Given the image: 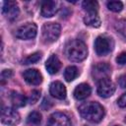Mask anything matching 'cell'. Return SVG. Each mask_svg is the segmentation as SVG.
Returning a JSON list of instances; mask_svg holds the SVG:
<instances>
[{
	"instance_id": "26",
	"label": "cell",
	"mask_w": 126,
	"mask_h": 126,
	"mask_svg": "<svg viewBox=\"0 0 126 126\" xmlns=\"http://www.w3.org/2000/svg\"><path fill=\"white\" fill-rule=\"evenodd\" d=\"M12 76V70H3L2 73H1V79H2V82H4L5 80H8L10 77Z\"/></svg>"
},
{
	"instance_id": "31",
	"label": "cell",
	"mask_w": 126,
	"mask_h": 126,
	"mask_svg": "<svg viewBox=\"0 0 126 126\" xmlns=\"http://www.w3.org/2000/svg\"><path fill=\"white\" fill-rule=\"evenodd\" d=\"M125 122H126V118H125Z\"/></svg>"
},
{
	"instance_id": "20",
	"label": "cell",
	"mask_w": 126,
	"mask_h": 126,
	"mask_svg": "<svg viewBox=\"0 0 126 126\" xmlns=\"http://www.w3.org/2000/svg\"><path fill=\"white\" fill-rule=\"evenodd\" d=\"M83 8L88 13H96L98 9V4L94 0H87L83 2Z\"/></svg>"
},
{
	"instance_id": "14",
	"label": "cell",
	"mask_w": 126,
	"mask_h": 126,
	"mask_svg": "<svg viewBox=\"0 0 126 126\" xmlns=\"http://www.w3.org/2000/svg\"><path fill=\"white\" fill-rule=\"evenodd\" d=\"M57 3L55 1H44L41 5V15L45 18H50L57 12Z\"/></svg>"
},
{
	"instance_id": "28",
	"label": "cell",
	"mask_w": 126,
	"mask_h": 126,
	"mask_svg": "<svg viewBox=\"0 0 126 126\" xmlns=\"http://www.w3.org/2000/svg\"><path fill=\"white\" fill-rule=\"evenodd\" d=\"M51 105H52V102H51L48 98H44L43 101H42V103H41V107H42L43 109H46V110H47L48 108H50Z\"/></svg>"
},
{
	"instance_id": "17",
	"label": "cell",
	"mask_w": 126,
	"mask_h": 126,
	"mask_svg": "<svg viewBox=\"0 0 126 126\" xmlns=\"http://www.w3.org/2000/svg\"><path fill=\"white\" fill-rule=\"evenodd\" d=\"M10 99H11V102L13 103V105L15 107H23V106H25L26 102L28 100L24 94H22L20 93H17V92H12L11 93Z\"/></svg>"
},
{
	"instance_id": "25",
	"label": "cell",
	"mask_w": 126,
	"mask_h": 126,
	"mask_svg": "<svg viewBox=\"0 0 126 126\" xmlns=\"http://www.w3.org/2000/svg\"><path fill=\"white\" fill-rule=\"evenodd\" d=\"M116 62H117L118 64H120V65H125V64H126V51L121 52V53L117 56Z\"/></svg>"
},
{
	"instance_id": "2",
	"label": "cell",
	"mask_w": 126,
	"mask_h": 126,
	"mask_svg": "<svg viewBox=\"0 0 126 126\" xmlns=\"http://www.w3.org/2000/svg\"><path fill=\"white\" fill-rule=\"evenodd\" d=\"M64 53L69 60L74 62H80L86 59L88 55V49L86 44L82 40L71 39L66 43Z\"/></svg>"
},
{
	"instance_id": "11",
	"label": "cell",
	"mask_w": 126,
	"mask_h": 126,
	"mask_svg": "<svg viewBox=\"0 0 126 126\" xmlns=\"http://www.w3.org/2000/svg\"><path fill=\"white\" fill-rule=\"evenodd\" d=\"M25 81L30 85H39L42 82V75L36 69H28L23 73Z\"/></svg>"
},
{
	"instance_id": "24",
	"label": "cell",
	"mask_w": 126,
	"mask_h": 126,
	"mask_svg": "<svg viewBox=\"0 0 126 126\" xmlns=\"http://www.w3.org/2000/svg\"><path fill=\"white\" fill-rule=\"evenodd\" d=\"M39 96H40V92L37 91V90H33V91H32V93H31V94H30V96L28 98V101L30 103L33 104L38 100Z\"/></svg>"
},
{
	"instance_id": "30",
	"label": "cell",
	"mask_w": 126,
	"mask_h": 126,
	"mask_svg": "<svg viewBox=\"0 0 126 126\" xmlns=\"http://www.w3.org/2000/svg\"><path fill=\"white\" fill-rule=\"evenodd\" d=\"M114 126H119V125H114Z\"/></svg>"
},
{
	"instance_id": "12",
	"label": "cell",
	"mask_w": 126,
	"mask_h": 126,
	"mask_svg": "<svg viewBox=\"0 0 126 126\" xmlns=\"http://www.w3.org/2000/svg\"><path fill=\"white\" fill-rule=\"evenodd\" d=\"M49 93L52 96L58 99H64L66 97V88L59 81H55L51 83L49 87Z\"/></svg>"
},
{
	"instance_id": "8",
	"label": "cell",
	"mask_w": 126,
	"mask_h": 126,
	"mask_svg": "<svg viewBox=\"0 0 126 126\" xmlns=\"http://www.w3.org/2000/svg\"><path fill=\"white\" fill-rule=\"evenodd\" d=\"M115 92V86L108 78L97 82V94L101 97H109Z\"/></svg>"
},
{
	"instance_id": "3",
	"label": "cell",
	"mask_w": 126,
	"mask_h": 126,
	"mask_svg": "<svg viewBox=\"0 0 126 126\" xmlns=\"http://www.w3.org/2000/svg\"><path fill=\"white\" fill-rule=\"evenodd\" d=\"M60 25L57 23H45L41 28V36L44 42L55 41L60 35Z\"/></svg>"
},
{
	"instance_id": "7",
	"label": "cell",
	"mask_w": 126,
	"mask_h": 126,
	"mask_svg": "<svg viewBox=\"0 0 126 126\" xmlns=\"http://www.w3.org/2000/svg\"><path fill=\"white\" fill-rule=\"evenodd\" d=\"M110 73H111V67L109 64H107L105 62H99V63L95 64L92 70L93 78L94 80H96L97 82L102 79L108 78Z\"/></svg>"
},
{
	"instance_id": "29",
	"label": "cell",
	"mask_w": 126,
	"mask_h": 126,
	"mask_svg": "<svg viewBox=\"0 0 126 126\" xmlns=\"http://www.w3.org/2000/svg\"><path fill=\"white\" fill-rule=\"evenodd\" d=\"M118 85L121 88H126V75H122L118 78Z\"/></svg>"
},
{
	"instance_id": "27",
	"label": "cell",
	"mask_w": 126,
	"mask_h": 126,
	"mask_svg": "<svg viewBox=\"0 0 126 126\" xmlns=\"http://www.w3.org/2000/svg\"><path fill=\"white\" fill-rule=\"evenodd\" d=\"M117 103L120 107H126V93H124L117 100Z\"/></svg>"
},
{
	"instance_id": "15",
	"label": "cell",
	"mask_w": 126,
	"mask_h": 126,
	"mask_svg": "<svg viewBox=\"0 0 126 126\" xmlns=\"http://www.w3.org/2000/svg\"><path fill=\"white\" fill-rule=\"evenodd\" d=\"M91 87L88 85V84H80L76 87V89L74 90V96L76 99L78 100H82V99H85L87 98L90 94H91Z\"/></svg>"
},
{
	"instance_id": "23",
	"label": "cell",
	"mask_w": 126,
	"mask_h": 126,
	"mask_svg": "<svg viewBox=\"0 0 126 126\" xmlns=\"http://www.w3.org/2000/svg\"><path fill=\"white\" fill-rule=\"evenodd\" d=\"M40 58H41V53L40 52H35L33 54L29 55L26 59H24L23 64H32V63H35L38 60H40Z\"/></svg>"
},
{
	"instance_id": "16",
	"label": "cell",
	"mask_w": 126,
	"mask_h": 126,
	"mask_svg": "<svg viewBox=\"0 0 126 126\" xmlns=\"http://www.w3.org/2000/svg\"><path fill=\"white\" fill-rule=\"evenodd\" d=\"M84 23L92 28H98L100 26V19L97 13H88L84 18Z\"/></svg>"
},
{
	"instance_id": "9",
	"label": "cell",
	"mask_w": 126,
	"mask_h": 126,
	"mask_svg": "<svg viewBox=\"0 0 126 126\" xmlns=\"http://www.w3.org/2000/svg\"><path fill=\"white\" fill-rule=\"evenodd\" d=\"M47 126H72L69 117L62 112H55L50 115Z\"/></svg>"
},
{
	"instance_id": "6",
	"label": "cell",
	"mask_w": 126,
	"mask_h": 126,
	"mask_svg": "<svg viewBox=\"0 0 126 126\" xmlns=\"http://www.w3.org/2000/svg\"><path fill=\"white\" fill-rule=\"evenodd\" d=\"M21 120L19 112L12 107H3L1 111V121L3 124L14 126Z\"/></svg>"
},
{
	"instance_id": "18",
	"label": "cell",
	"mask_w": 126,
	"mask_h": 126,
	"mask_svg": "<svg viewBox=\"0 0 126 126\" xmlns=\"http://www.w3.org/2000/svg\"><path fill=\"white\" fill-rule=\"evenodd\" d=\"M79 75V70L76 66H69L65 69L64 72V78L67 82H71L75 80Z\"/></svg>"
},
{
	"instance_id": "21",
	"label": "cell",
	"mask_w": 126,
	"mask_h": 126,
	"mask_svg": "<svg viewBox=\"0 0 126 126\" xmlns=\"http://www.w3.org/2000/svg\"><path fill=\"white\" fill-rule=\"evenodd\" d=\"M106 5L107 8L112 12H120L123 8V4L120 1H108Z\"/></svg>"
},
{
	"instance_id": "22",
	"label": "cell",
	"mask_w": 126,
	"mask_h": 126,
	"mask_svg": "<svg viewBox=\"0 0 126 126\" xmlns=\"http://www.w3.org/2000/svg\"><path fill=\"white\" fill-rule=\"evenodd\" d=\"M115 29L120 34H122L124 37H126V19L119 20L118 22H116Z\"/></svg>"
},
{
	"instance_id": "4",
	"label": "cell",
	"mask_w": 126,
	"mask_h": 126,
	"mask_svg": "<svg viewBox=\"0 0 126 126\" xmlns=\"http://www.w3.org/2000/svg\"><path fill=\"white\" fill-rule=\"evenodd\" d=\"M113 39L107 35H99L94 41V49L96 54L99 56H105L110 53L113 49Z\"/></svg>"
},
{
	"instance_id": "10",
	"label": "cell",
	"mask_w": 126,
	"mask_h": 126,
	"mask_svg": "<svg viewBox=\"0 0 126 126\" xmlns=\"http://www.w3.org/2000/svg\"><path fill=\"white\" fill-rule=\"evenodd\" d=\"M2 13L9 20H15L19 15L18 4L15 1H4L2 3Z\"/></svg>"
},
{
	"instance_id": "1",
	"label": "cell",
	"mask_w": 126,
	"mask_h": 126,
	"mask_svg": "<svg viewBox=\"0 0 126 126\" xmlns=\"http://www.w3.org/2000/svg\"><path fill=\"white\" fill-rule=\"evenodd\" d=\"M79 112L84 119L92 123H97L101 121L104 116L103 107L98 102L95 101L83 103L79 107Z\"/></svg>"
},
{
	"instance_id": "13",
	"label": "cell",
	"mask_w": 126,
	"mask_h": 126,
	"mask_svg": "<svg viewBox=\"0 0 126 126\" xmlns=\"http://www.w3.org/2000/svg\"><path fill=\"white\" fill-rule=\"evenodd\" d=\"M45 68L49 74H56L61 68V62L59 58L55 54L50 55L45 62Z\"/></svg>"
},
{
	"instance_id": "19",
	"label": "cell",
	"mask_w": 126,
	"mask_h": 126,
	"mask_svg": "<svg viewBox=\"0 0 126 126\" xmlns=\"http://www.w3.org/2000/svg\"><path fill=\"white\" fill-rule=\"evenodd\" d=\"M27 122L30 125H33V126H37L40 124L41 122V114L37 111H32L29 114L28 118H27Z\"/></svg>"
},
{
	"instance_id": "5",
	"label": "cell",
	"mask_w": 126,
	"mask_h": 126,
	"mask_svg": "<svg viewBox=\"0 0 126 126\" xmlns=\"http://www.w3.org/2000/svg\"><path fill=\"white\" fill-rule=\"evenodd\" d=\"M37 32V27L33 23H27L16 30L15 35L21 39H32L35 37Z\"/></svg>"
}]
</instances>
